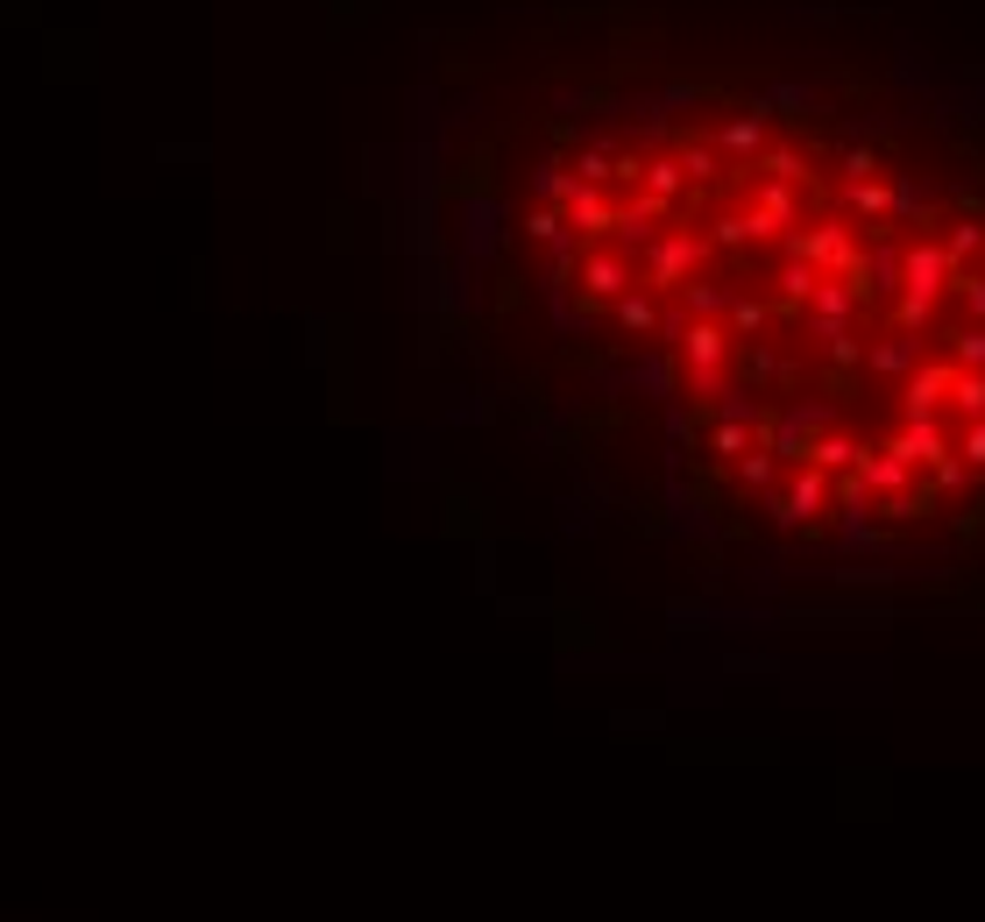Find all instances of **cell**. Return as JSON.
<instances>
[{"label": "cell", "instance_id": "6da1fadb", "mask_svg": "<svg viewBox=\"0 0 985 922\" xmlns=\"http://www.w3.org/2000/svg\"><path fill=\"white\" fill-rule=\"evenodd\" d=\"M950 256H943V242H914L900 249V299H922V305H943V291H950Z\"/></svg>", "mask_w": 985, "mask_h": 922}, {"label": "cell", "instance_id": "7a4b0ae2", "mask_svg": "<svg viewBox=\"0 0 985 922\" xmlns=\"http://www.w3.org/2000/svg\"><path fill=\"white\" fill-rule=\"evenodd\" d=\"M787 256L816 263V270H851L858 249H851V227H844V220H822V227H808V235H794Z\"/></svg>", "mask_w": 985, "mask_h": 922}, {"label": "cell", "instance_id": "3957f363", "mask_svg": "<svg viewBox=\"0 0 985 922\" xmlns=\"http://www.w3.org/2000/svg\"><path fill=\"white\" fill-rule=\"evenodd\" d=\"M950 440H957V426L936 412V419H908L894 440H886V447H894L908 469H929V462H943V454H950Z\"/></svg>", "mask_w": 985, "mask_h": 922}, {"label": "cell", "instance_id": "277c9868", "mask_svg": "<svg viewBox=\"0 0 985 922\" xmlns=\"http://www.w3.org/2000/svg\"><path fill=\"white\" fill-rule=\"evenodd\" d=\"M950 383H957V363H914L908 369V391H900V405H908V419H936L943 405H950Z\"/></svg>", "mask_w": 985, "mask_h": 922}, {"label": "cell", "instance_id": "5b68a950", "mask_svg": "<svg viewBox=\"0 0 985 922\" xmlns=\"http://www.w3.org/2000/svg\"><path fill=\"white\" fill-rule=\"evenodd\" d=\"M851 476L866 483V497H894V490H908L922 469H908L894 447H872V454H858V469H851Z\"/></svg>", "mask_w": 985, "mask_h": 922}, {"label": "cell", "instance_id": "8992f818", "mask_svg": "<svg viewBox=\"0 0 985 922\" xmlns=\"http://www.w3.org/2000/svg\"><path fill=\"white\" fill-rule=\"evenodd\" d=\"M723 355H731V333H723V327H709V319H702V327H687V333H681V363L695 369L702 383H717Z\"/></svg>", "mask_w": 985, "mask_h": 922}, {"label": "cell", "instance_id": "52a82bcc", "mask_svg": "<svg viewBox=\"0 0 985 922\" xmlns=\"http://www.w3.org/2000/svg\"><path fill=\"white\" fill-rule=\"evenodd\" d=\"M695 263H702V242H695V235H673V242L653 249V263H645V270H653V285H681Z\"/></svg>", "mask_w": 985, "mask_h": 922}, {"label": "cell", "instance_id": "ba28073f", "mask_svg": "<svg viewBox=\"0 0 985 922\" xmlns=\"http://www.w3.org/2000/svg\"><path fill=\"white\" fill-rule=\"evenodd\" d=\"M822 504H830V476H822V469H808V462H801V476H794V490L780 497V518H794V526H801V518H816Z\"/></svg>", "mask_w": 985, "mask_h": 922}, {"label": "cell", "instance_id": "9c48e42d", "mask_svg": "<svg viewBox=\"0 0 985 922\" xmlns=\"http://www.w3.org/2000/svg\"><path fill=\"white\" fill-rule=\"evenodd\" d=\"M858 440L851 433H816L808 440V469H822V476H844V469H858Z\"/></svg>", "mask_w": 985, "mask_h": 922}, {"label": "cell", "instance_id": "30bf717a", "mask_svg": "<svg viewBox=\"0 0 985 922\" xmlns=\"http://www.w3.org/2000/svg\"><path fill=\"white\" fill-rule=\"evenodd\" d=\"M866 363L880 369V377H908V369L922 363V341H914V333H886V341L866 349Z\"/></svg>", "mask_w": 985, "mask_h": 922}, {"label": "cell", "instance_id": "8fae6325", "mask_svg": "<svg viewBox=\"0 0 985 922\" xmlns=\"http://www.w3.org/2000/svg\"><path fill=\"white\" fill-rule=\"evenodd\" d=\"M943 419L964 426V419H985V369H957L950 383V405H943Z\"/></svg>", "mask_w": 985, "mask_h": 922}, {"label": "cell", "instance_id": "7c38bea8", "mask_svg": "<svg viewBox=\"0 0 985 922\" xmlns=\"http://www.w3.org/2000/svg\"><path fill=\"white\" fill-rule=\"evenodd\" d=\"M568 227H589V235H603V227H617L610 199H603L596 185H574V192H568Z\"/></svg>", "mask_w": 985, "mask_h": 922}, {"label": "cell", "instance_id": "4fadbf2b", "mask_svg": "<svg viewBox=\"0 0 985 922\" xmlns=\"http://www.w3.org/2000/svg\"><path fill=\"white\" fill-rule=\"evenodd\" d=\"M971 483H978V469H971V462H964V454H943V462H929V490H936V497H964V490Z\"/></svg>", "mask_w": 985, "mask_h": 922}, {"label": "cell", "instance_id": "5bb4252c", "mask_svg": "<svg viewBox=\"0 0 985 922\" xmlns=\"http://www.w3.org/2000/svg\"><path fill=\"white\" fill-rule=\"evenodd\" d=\"M943 256H950V270H971V256H985V227H978V220H950Z\"/></svg>", "mask_w": 985, "mask_h": 922}, {"label": "cell", "instance_id": "9a60e30c", "mask_svg": "<svg viewBox=\"0 0 985 922\" xmlns=\"http://www.w3.org/2000/svg\"><path fill=\"white\" fill-rule=\"evenodd\" d=\"M589 291L596 299H624V285H631V270H624V256H589Z\"/></svg>", "mask_w": 985, "mask_h": 922}, {"label": "cell", "instance_id": "2e32d148", "mask_svg": "<svg viewBox=\"0 0 985 922\" xmlns=\"http://www.w3.org/2000/svg\"><path fill=\"white\" fill-rule=\"evenodd\" d=\"M950 363L957 369H985V319H964V327L950 333Z\"/></svg>", "mask_w": 985, "mask_h": 922}, {"label": "cell", "instance_id": "e0dca14e", "mask_svg": "<svg viewBox=\"0 0 985 922\" xmlns=\"http://www.w3.org/2000/svg\"><path fill=\"white\" fill-rule=\"evenodd\" d=\"M759 142H766V114H745V122L723 128V150H737V156H759Z\"/></svg>", "mask_w": 985, "mask_h": 922}, {"label": "cell", "instance_id": "ac0fdd59", "mask_svg": "<svg viewBox=\"0 0 985 922\" xmlns=\"http://www.w3.org/2000/svg\"><path fill=\"white\" fill-rule=\"evenodd\" d=\"M844 199H851V213H866V220H880V213H886V185L880 178H851V185H844Z\"/></svg>", "mask_w": 985, "mask_h": 922}, {"label": "cell", "instance_id": "d6986e66", "mask_svg": "<svg viewBox=\"0 0 985 922\" xmlns=\"http://www.w3.org/2000/svg\"><path fill=\"white\" fill-rule=\"evenodd\" d=\"M886 206H894V220H922V213H929V192L900 178V185H886Z\"/></svg>", "mask_w": 985, "mask_h": 922}, {"label": "cell", "instance_id": "ffe728a7", "mask_svg": "<svg viewBox=\"0 0 985 922\" xmlns=\"http://www.w3.org/2000/svg\"><path fill=\"white\" fill-rule=\"evenodd\" d=\"M950 447H957V454L971 462V469L985 476V419H964V426H957V440H950Z\"/></svg>", "mask_w": 985, "mask_h": 922}, {"label": "cell", "instance_id": "44dd1931", "mask_svg": "<svg viewBox=\"0 0 985 922\" xmlns=\"http://www.w3.org/2000/svg\"><path fill=\"white\" fill-rule=\"evenodd\" d=\"M950 291H957V305H964L971 319H985V277H978V270H957Z\"/></svg>", "mask_w": 985, "mask_h": 922}, {"label": "cell", "instance_id": "7402d4cb", "mask_svg": "<svg viewBox=\"0 0 985 922\" xmlns=\"http://www.w3.org/2000/svg\"><path fill=\"white\" fill-rule=\"evenodd\" d=\"M617 319H624V327H653V299H645V291L617 299Z\"/></svg>", "mask_w": 985, "mask_h": 922}, {"label": "cell", "instance_id": "603a6c76", "mask_svg": "<svg viewBox=\"0 0 985 922\" xmlns=\"http://www.w3.org/2000/svg\"><path fill=\"white\" fill-rule=\"evenodd\" d=\"M766 178H808V170H801V150H773V156H766Z\"/></svg>", "mask_w": 985, "mask_h": 922}, {"label": "cell", "instance_id": "cb8c5ba5", "mask_svg": "<svg viewBox=\"0 0 985 922\" xmlns=\"http://www.w3.org/2000/svg\"><path fill=\"white\" fill-rule=\"evenodd\" d=\"M872 170H880V156H872V150H844V178H872Z\"/></svg>", "mask_w": 985, "mask_h": 922}]
</instances>
